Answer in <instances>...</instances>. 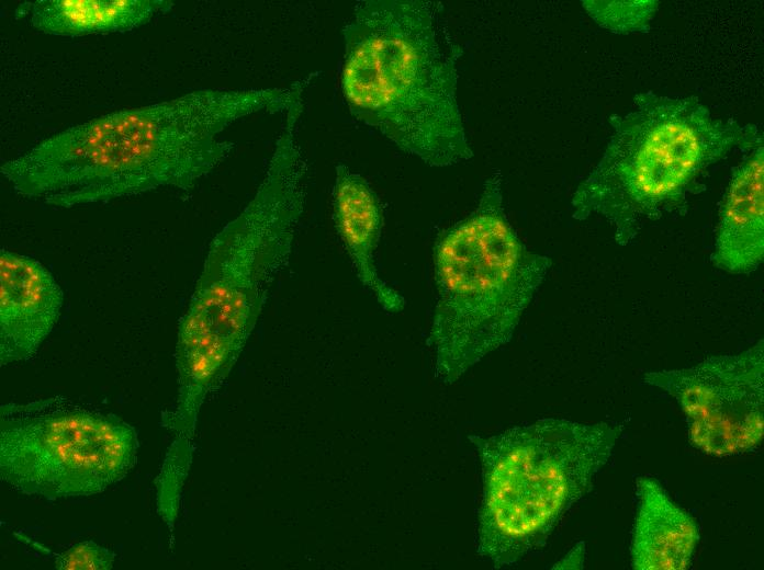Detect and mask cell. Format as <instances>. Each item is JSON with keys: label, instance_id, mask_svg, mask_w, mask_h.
Returning a JSON list of instances; mask_svg holds the SVG:
<instances>
[{"label": "cell", "instance_id": "6da1fadb", "mask_svg": "<svg viewBox=\"0 0 764 570\" xmlns=\"http://www.w3.org/2000/svg\"><path fill=\"white\" fill-rule=\"evenodd\" d=\"M306 77L285 88L204 89L109 113L46 138L5 161L13 191L70 208L159 187L192 190L234 149L222 133L247 115L285 112Z\"/></svg>", "mask_w": 764, "mask_h": 570}, {"label": "cell", "instance_id": "7a4b0ae2", "mask_svg": "<svg viewBox=\"0 0 764 570\" xmlns=\"http://www.w3.org/2000/svg\"><path fill=\"white\" fill-rule=\"evenodd\" d=\"M303 109L294 103L285 111L263 179L213 238L180 320L178 396L162 415L177 437L193 438L203 402L231 373L290 261L308 189V164L296 138Z\"/></svg>", "mask_w": 764, "mask_h": 570}, {"label": "cell", "instance_id": "3957f363", "mask_svg": "<svg viewBox=\"0 0 764 570\" xmlns=\"http://www.w3.org/2000/svg\"><path fill=\"white\" fill-rule=\"evenodd\" d=\"M443 13L439 1L361 0L342 27L349 112L431 167L473 157L457 100L463 50Z\"/></svg>", "mask_w": 764, "mask_h": 570}, {"label": "cell", "instance_id": "277c9868", "mask_svg": "<svg viewBox=\"0 0 764 570\" xmlns=\"http://www.w3.org/2000/svg\"><path fill=\"white\" fill-rule=\"evenodd\" d=\"M608 122L609 141L572 196V217H603L622 247L645 223L686 207L688 194L704 190L699 179L732 150L763 145L756 125L716 117L696 95L639 92Z\"/></svg>", "mask_w": 764, "mask_h": 570}, {"label": "cell", "instance_id": "5b68a950", "mask_svg": "<svg viewBox=\"0 0 764 570\" xmlns=\"http://www.w3.org/2000/svg\"><path fill=\"white\" fill-rule=\"evenodd\" d=\"M551 263L518 238L505 214L502 175L494 172L473 212L435 242L437 300L428 343L439 380L454 383L512 339Z\"/></svg>", "mask_w": 764, "mask_h": 570}, {"label": "cell", "instance_id": "8992f818", "mask_svg": "<svg viewBox=\"0 0 764 570\" xmlns=\"http://www.w3.org/2000/svg\"><path fill=\"white\" fill-rule=\"evenodd\" d=\"M621 424L543 419L471 435L482 470L478 555L494 568L543 546L564 513L593 488Z\"/></svg>", "mask_w": 764, "mask_h": 570}, {"label": "cell", "instance_id": "52a82bcc", "mask_svg": "<svg viewBox=\"0 0 764 570\" xmlns=\"http://www.w3.org/2000/svg\"><path fill=\"white\" fill-rule=\"evenodd\" d=\"M136 431L112 413L63 396L0 409V476L15 491L48 500L97 494L136 463Z\"/></svg>", "mask_w": 764, "mask_h": 570}, {"label": "cell", "instance_id": "ba28073f", "mask_svg": "<svg viewBox=\"0 0 764 570\" xmlns=\"http://www.w3.org/2000/svg\"><path fill=\"white\" fill-rule=\"evenodd\" d=\"M760 340L734 355L687 368L649 372L645 384L679 403L692 444L714 456L757 446L764 435V347Z\"/></svg>", "mask_w": 764, "mask_h": 570}, {"label": "cell", "instance_id": "9c48e42d", "mask_svg": "<svg viewBox=\"0 0 764 570\" xmlns=\"http://www.w3.org/2000/svg\"><path fill=\"white\" fill-rule=\"evenodd\" d=\"M0 363L32 358L57 323L64 293L33 258L0 251Z\"/></svg>", "mask_w": 764, "mask_h": 570}, {"label": "cell", "instance_id": "30bf717a", "mask_svg": "<svg viewBox=\"0 0 764 570\" xmlns=\"http://www.w3.org/2000/svg\"><path fill=\"white\" fill-rule=\"evenodd\" d=\"M764 259V147L735 168L723 194L711 261L729 273H749Z\"/></svg>", "mask_w": 764, "mask_h": 570}, {"label": "cell", "instance_id": "8fae6325", "mask_svg": "<svg viewBox=\"0 0 764 570\" xmlns=\"http://www.w3.org/2000/svg\"><path fill=\"white\" fill-rule=\"evenodd\" d=\"M333 219L363 286L384 310L402 311L404 297L380 277L374 261L383 227L382 204L368 181L341 163L336 166Z\"/></svg>", "mask_w": 764, "mask_h": 570}, {"label": "cell", "instance_id": "7c38bea8", "mask_svg": "<svg viewBox=\"0 0 764 570\" xmlns=\"http://www.w3.org/2000/svg\"><path fill=\"white\" fill-rule=\"evenodd\" d=\"M638 487L639 505L631 544L632 568L687 569L699 542L697 523L670 499L655 480L641 478Z\"/></svg>", "mask_w": 764, "mask_h": 570}, {"label": "cell", "instance_id": "4fadbf2b", "mask_svg": "<svg viewBox=\"0 0 764 570\" xmlns=\"http://www.w3.org/2000/svg\"><path fill=\"white\" fill-rule=\"evenodd\" d=\"M172 7L168 0H37L21 4L16 15L43 33L79 36L131 31Z\"/></svg>", "mask_w": 764, "mask_h": 570}, {"label": "cell", "instance_id": "5bb4252c", "mask_svg": "<svg viewBox=\"0 0 764 570\" xmlns=\"http://www.w3.org/2000/svg\"><path fill=\"white\" fill-rule=\"evenodd\" d=\"M582 7L600 27L615 34L649 32L658 0H584Z\"/></svg>", "mask_w": 764, "mask_h": 570}, {"label": "cell", "instance_id": "9a60e30c", "mask_svg": "<svg viewBox=\"0 0 764 570\" xmlns=\"http://www.w3.org/2000/svg\"><path fill=\"white\" fill-rule=\"evenodd\" d=\"M115 554L91 540L71 545L55 556V567L60 570H109Z\"/></svg>", "mask_w": 764, "mask_h": 570}, {"label": "cell", "instance_id": "2e32d148", "mask_svg": "<svg viewBox=\"0 0 764 570\" xmlns=\"http://www.w3.org/2000/svg\"><path fill=\"white\" fill-rule=\"evenodd\" d=\"M585 556V544L580 542L553 569H582Z\"/></svg>", "mask_w": 764, "mask_h": 570}]
</instances>
